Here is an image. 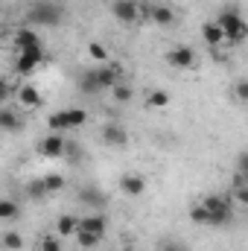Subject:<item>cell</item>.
<instances>
[{
  "mask_svg": "<svg viewBox=\"0 0 248 251\" xmlns=\"http://www.w3.org/2000/svg\"><path fill=\"white\" fill-rule=\"evenodd\" d=\"M41 181H44V190H47V193H62L64 184H67L62 173H47V176H44Z\"/></svg>",
  "mask_w": 248,
  "mask_h": 251,
  "instance_id": "ffe728a7",
  "label": "cell"
},
{
  "mask_svg": "<svg viewBox=\"0 0 248 251\" xmlns=\"http://www.w3.org/2000/svg\"><path fill=\"white\" fill-rule=\"evenodd\" d=\"M201 38H204L210 47H219V44H225V35H222V29L216 26V21H210V24H204V26H201Z\"/></svg>",
  "mask_w": 248,
  "mask_h": 251,
  "instance_id": "2e32d148",
  "label": "cell"
},
{
  "mask_svg": "<svg viewBox=\"0 0 248 251\" xmlns=\"http://www.w3.org/2000/svg\"><path fill=\"white\" fill-rule=\"evenodd\" d=\"M216 26L222 29V35H225V41H246V35H248V24L240 18V12L237 9H222L219 12V18H216Z\"/></svg>",
  "mask_w": 248,
  "mask_h": 251,
  "instance_id": "7a4b0ae2",
  "label": "cell"
},
{
  "mask_svg": "<svg viewBox=\"0 0 248 251\" xmlns=\"http://www.w3.org/2000/svg\"><path fill=\"white\" fill-rule=\"evenodd\" d=\"M26 21H29L32 26H59L64 21V9L59 3L38 0V3H32V9L26 12Z\"/></svg>",
  "mask_w": 248,
  "mask_h": 251,
  "instance_id": "6da1fadb",
  "label": "cell"
},
{
  "mask_svg": "<svg viewBox=\"0 0 248 251\" xmlns=\"http://www.w3.org/2000/svg\"><path fill=\"white\" fill-rule=\"evenodd\" d=\"M18 216H21L18 201H12V199H0V222H15Z\"/></svg>",
  "mask_w": 248,
  "mask_h": 251,
  "instance_id": "d6986e66",
  "label": "cell"
},
{
  "mask_svg": "<svg viewBox=\"0 0 248 251\" xmlns=\"http://www.w3.org/2000/svg\"><path fill=\"white\" fill-rule=\"evenodd\" d=\"M24 117L15 108H0V131H24Z\"/></svg>",
  "mask_w": 248,
  "mask_h": 251,
  "instance_id": "9a60e30c",
  "label": "cell"
},
{
  "mask_svg": "<svg viewBox=\"0 0 248 251\" xmlns=\"http://www.w3.org/2000/svg\"><path fill=\"white\" fill-rule=\"evenodd\" d=\"M73 237L79 240V246H82V249H97V243L102 240L99 234H91V231H76Z\"/></svg>",
  "mask_w": 248,
  "mask_h": 251,
  "instance_id": "484cf974",
  "label": "cell"
},
{
  "mask_svg": "<svg viewBox=\"0 0 248 251\" xmlns=\"http://www.w3.org/2000/svg\"><path fill=\"white\" fill-rule=\"evenodd\" d=\"M231 199H234V201H240V204H248V187H246V181H237V187H234V193H231Z\"/></svg>",
  "mask_w": 248,
  "mask_h": 251,
  "instance_id": "1f68e13d",
  "label": "cell"
},
{
  "mask_svg": "<svg viewBox=\"0 0 248 251\" xmlns=\"http://www.w3.org/2000/svg\"><path fill=\"white\" fill-rule=\"evenodd\" d=\"M0 246H3L6 251H21L24 249V237H21L18 231H6L3 240H0Z\"/></svg>",
  "mask_w": 248,
  "mask_h": 251,
  "instance_id": "44dd1931",
  "label": "cell"
},
{
  "mask_svg": "<svg viewBox=\"0 0 248 251\" xmlns=\"http://www.w3.org/2000/svg\"><path fill=\"white\" fill-rule=\"evenodd\" d=\"M79 199H82L85 204H94V207H105V204H108V196L99 193L97 187H85L82 193H79Z\"/></svg>",
  "mask_w": 248,
  "mask_h": 251,
  "instance_id": "e0dca14e",
  "label": "cell"
},
{
  "mask_svg": "<svg viewBox=\"0 0 248 251\" xmlns=\"http://www.w3.org/2000/svg\"><path fill=\"white\" fill-rule=\"evenodd\" d=\"M64 114H67L70 128H79V126L88 123V111H82V108H64Z\"/></svg>",
  "mask_w": 248,
  "mask_h": 251,
  "instance_id": "cb8c5ba5",
  "label": "cell"
},
{
  "mask_svg": "<svg viewBox=\"0 0 248 251\" xmlns=\"http://www.w3.org/2000/svg\"><path fill=\"white\" fill-rule=\"evenodd\" d=\"M120 190H123V196H128V199H137V196H143L146 181L137 173H125L123 178H120Z\"/></svg>",
  "mask_w": 248,
  "mask_h": 251,
  "instance_id": "4fadbf2b",
  "label": "cell"
},
{
  "mask_svg": "<svg viewBox=\"0 0 248 251\" xmlns=\"http://www.w3.org/2000/svg\"><path fill=\"white\" fill-rule=\"evenodd\" d=\"M47 128H50V131H59V134H62L64 128H70V123H67V114H64V111L50 114V117H47Z\"/></svg>",
  "mask_w": 248,
  "mask_h": 251,
  "instance_id": "603a6c76",
  "label": "cell"
},
{
  "mask_svg": "<svg viewBox=\"0 0 248 251\" xmlns=\"http://www.w3.org/2000/svg\"><path fill=\"white\" fill-rule=\"evenodd\" d=\"M44 62V47H32V50H21L15 56V73L18 76H29L32 70H38V64Z\"/></svg>",
  "mask_w": 248,
  "mask_h": 251,
  "instance_id": "277c9868",
  "label": "cell"
},
{
  "mask_svg": "<svg viewBox=\"0 0 248 251\" xmlns=\"http://www.w3.org/2000/svg\"><path fill=\"white\" fill-rule=\"evenodd\" d=\"M12 44H15V50H18V53H21V50H32V47H44V41H41L38 29H32V26H24V29H18Z\"/></svg>",
  "mask_w": 248,
  "mask_h": 251,
  "instance_id": "ba28073f",
  "label": "cell"
},
{
  "mask_svg": "<svg viewBox=\"0 0 248 251\" xmlns=\"http://www.w3.org/2000/svg\"><path fill=\"white\" fill-rule=\"evenodd\" d=\"M111 94H114V102H120V105H123V102H131V88H128V85H120V82H117V85L111 88Z\"/></svg>",
  "mask_w": 248,
  "mask_h": 251,
  "instance_id": "f1b7e54d",
  "label": "cell"
},
{
  "mask_svg": "<svg viewBox=\"0 0 248 251\" xmlns=\"http://www.w3.org/2000/svg\"><path fill=\"white\" fill-rule=\"evenodd\" d=\"M234 97H237L240 102H246V100H248V82H246V79H237V88H234Z\"/></svg>",
  "mask_w": 248,
  "mask_h": 251,
  "instance_id": "d6a6232c",
  "label": "cell"
},
{
  "mask_svg": "<svg viewBox=\"0 0 248 251\" xmlns=\"http://www.w3.org/2000/svg\"><path fill=\"white\" fill-rule=\"evenodd\" d=\"M146 15H149L158 26H170V24H175V9H173V6H167V3L146 6Z\"/></svg>",
  "mask_w": 248,
  "mask_h": 251,
  "instance_id": "8fae6325",
  "label": "cell"
},
{
  "mask_svg": "<svg viewBox=\"0 0 248 251\" xmlns=\"http://www.w3.org/2000/svg\"><path fill=\"white\" fill-rule=\"evenodd\" d=\"M6 97H9V82H6V79L0 76V102H3Z\"/></svg>",
  "mask_w": 248,
  "mask_h": 251,
  "instance_id": "e575fe53",
  "label": "cell"
},
{
  "mask_svg": "<svg viewBox=\"0 0 248 251\" xmlns=\"http://www.w3.org/2000/svg\"><path fill=\"white\" fill-rule=\"evenodd\" d=\"M79 91H82V94H99V91H102L99 82H97V76H94V70H88V73L79 79Z\"/></svg>",
  "mask_w": 248,
  "mask_h": 251,
  "instance_id": "7402d4cb",
  "label": "cell"
},
{
  "mask_svg": "<svg viewBox=\"0 0 248 251\" xmlns=\"http://www.w3.org/2000/svg\"><path fill=\"white\" fill-rule=\"evenodd\" d=\"M161 251H187V246L181 240H164L161 243Z\"/></svg>",
  "mask_w": 248,
  "mask_h": 251,
  "instance_id": "836d02e7",
  "label": "cell"
},
{
  "mask_svg": "<svg viewBox=\"0 0 248 251\" xmlns=\"http://www.w3.org/2000/svg\"><path fill=\"white\" fill-rule=\"evenodd\" d=\"M190 219H193L196 225H207V222H210V213H207L204 204H196V207L190 210Z\"/></svg>",
  "mask_w": 248,
  "mask_h": 251,
  "instance_id": "83f0119b",
  "label": "cell"
},
{
  "mask_svg": "<svg viewBox=\"0 0 248 251\" xmlns=\"http://www.w3.org/2000/svg\"><path fill=\"white\" fill-rule=\"evenodd\" d=\"M76 222H79V216H70V213H64V216H59V222H56V234L59 237H73L76 234Z\"/></svg>",
  "mask_w": 248,
  "mask_h": 251,
  "instance_id": "ac0fdd59",
  "label": "cell"
},
{
  "mask_svg": "<svg viewBox=\"0 0 248 251\" xmlns=\"http://www.w3.org/2000/svg\"><path fill=\"white\" fill-rule=\"evenodd\" d=\"M146 105H149V108H167V105H170V94H167V91H152V94L146 97Z\"/></svg>",
  "mask_w": 248,
  "mask_h": 251,
  "instance_id": "d4e9b609",
  "label": "cell"
},
{
  "mask_svg": "<svg viewBox=\"0 0 248 251\" xmlns=\"http://www.w3.org/2000/svg\"><path fill=\"white\" fill-rule=\"evenodd\" d=\"M26 196H29V199H47L50 193L44 190V181H29V184H26Z\"/></svg>",
  "mask_w": 248,
  "mask_h": 251,
  "instance_id": "4dcf8cb0",
  "label": "cell"
},
{
  "mask_svg": "<svg viewBox=\"0 0 248 251\" xmlns=\"http://www.w3.org/2000/svg\"><path fill=\"white\" fill-rule=\"evenodd\" d=\"M41 251H64V243H62V237L56 234H50V237H41Z\"/></svg>",
  "mask_w": 248,
  "mask_h": 251,
  "instance_id": "4316f807",
  "label": "cell"
},
{
  "mask_svg": "<svg viewBox=\"0 0 248 251\" xmlns=\"http://www.w3.org/2000/svg\"><path fill=\"white\" fill-rule=\"evenodd\" d=\"M201 204H204L207 213H210V222H207V225H228V222L234 219L231 196H219V193H213V196H207Z\"/></svg>",
  "mask_w": 248,
  "mask_h": 251,
  "instance_id": "3957f363",
  "label": "cell"
},
{
  "mask_svg": "<svg viewBox=\"0 0 248 251\" xmlns=\"http://www.w3.org/2000/svg\"><path fill=\"white\" fill-rule=\"evenodd\" d=\"M15 100H18L24 108H38V105L44 102V97H41V91H38L35 85H21V88L15 91Z\"/></svg>",
  "mask_w": 248,
  "mask_h": 251,
  "instance_id": "7c38bea8",
  "label": "cell"
},
{
  "mask_svg": "<svg viewBox=\"0 0 248 251\" xmlns=\"http://www.w3.org/2000/svg\"><path fill=\"white\" fill-rule=\"evenodd\" d=\"M167 64L170 67H178V70H184V67H193L196 64V50L193 47H173L170 53H167Z\"/></svg>",
  "mask_w": 248,
  "mask_h": 251,
  "instance_id": "52a82bcc",
  "label": "cell"
},
{
  "mask_svg": "<svg viewBox=\"0 0 248 251\" xmlns=\"http://www.w3.org/2000/svg\"><path fill=\"white\" fill-rule=\"evenodd\" d=\"M76 231H91V234H105L108 231V216L105 213H91V216H82L76 222Z\"/></svg>",
  "mask_w": 248,
  "mask_h": 251,
  "instance_id": "9c48e42d",
  "label": "cell"
},
{
  "mask_svg": "<svg viewBox=\"0 0 248 251\" xmlns=\"http://www.w3.org/2000/svg\"><path fill=\"white\" fill-rule=\"evenodd\" d=\"M140 3L137 0H114L111 3V15L117 18V21H123V24H134L137 18H140Z\"/></svg>",
  "mask_w": 248,
  "mask_h": 251,
  "instance_id": "5b68a950",
  "label": "cell"
},
{
  "mask_svg": "<svg viewBox=\"0 0 248 251\" xmlns=\"http://www.w3.org/2000/svg\"><path fill=\"white\" fill-rule=\"evenodd\" d=\"M88 53H91V59H97V62H102V64L108 62V50H105L99 41H91V44H88Z\"/></svg>",
  "mask_w": 248,
  "mask_h": 251,
  "instance_id": "f546056e",
  "label": "cell"
},
{
  "mask_svg": "<svg viewBox=\"0 0 248 251\" xmlns=\"http://www.w3.org/2000/svg\"><path fill=\"white\" fill-rule=\"evenodd\" d=\"M102 140L108 143V146H125L128 143V134H125V128L120 123H105L102 126Z\"/></svg>",
  "mask_w": 248,
  "mask_h": 251,
  "instance_id": "5bb4252c",
  "label": "cell"
},
{
  "mask_svg": "<svg viewBox=\"0 0 248 251\" xmlns=\"http://www.w3.org/2000/svg\"><path fill=\"white\" fill-rule=\"evenodd\" d=\"M64 146H67V140H64L59 131H50L44 140H38V152H41L44 158H62Z\"/></svg>",
  "mask_w": 248,
  "mask_h": 251,
  "instance_id": "8992f818",
  "label": "cell"
},
{
  "mask_svg": "<svg viewBox=\"0 0 248 251\" xmlns=\"http://www.w3.org/2000/svg\"><path fill=\"white\" fill-rule=\"evenodd\" d=\"M94 76H97V82H99V88H102V91H111V88L120 82V67L105 62L102 67H97V70H94Z\"/></svg>",
  "mask_w": 248,
  "mask_h": 251,
  "instance_id": "30bf717a",
  "label": "cell"
}]
</instances>
